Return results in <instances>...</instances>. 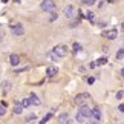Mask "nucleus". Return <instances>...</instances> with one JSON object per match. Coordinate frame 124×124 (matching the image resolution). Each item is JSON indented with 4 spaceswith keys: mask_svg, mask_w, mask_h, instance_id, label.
Returning <instances> with one entry per match:
<instances>
[{
    "mask_svg": "<svg viewBox=\"0 0 124 124\" xmlns=\"http://www.w3.org/2000/svg\"><path fill=\"white\" fill-rule=\"evenodd\" d=\"M89 116H90V109L86 106V104L80 106V110H78V113H77V121H78V123H84Z\"/></svg>",
    "mask_w": 124,
    "mask_h": 124,
    "instance_id": "1",
    "label": "nucleus"
},
{
    "mask_svg": "<svg viewBox=\"0 0 124 124\" xmlns=\"http://www.w3.org/2000/svg\"><path fill=\"white\" fill-rule=\"evenodd\" d=\"M40 8H41V11H45V12H54L55 8H57V5H55L54 0H43L41 5H40Z\"/></svg>",
    "mask_w": 124,
    "mask_h": 124,
    "instance_id": "2",
    "label": "nucleus"
},
{
    "mask_svg": "<svg viewBox=\"0 0 124 124\" xmlns=\"http://www.w3.org/2000/svg\"><path fill=\"white\" fill-rule=\"evenodd\" d=\"M89 118H92L93 120V124H100L101 123V110H100L98 107H93V109H90V116Z\"/></svg>",
    "mask_w": 124,
    "mask_h": 124,
    "instance_id": "3",
    "label": "nucleus"
},
{
    "mask_svg": "<svg viewBox=\"0 0 124 124\" xmlns=\"http://www.w3.org/2000/svg\"><path fill=\"white\" fill-rule=\"evenodd\" d=\"M52 51H54L58 57H66V55L69 54V47L66 46V45H57Z\"/></svg>",
    "mask_w": 124,
    "mask_h": 124,
    "instance_id": "4",
    "label": "nucleus"
},
{
    "mask_svg": "<svg viewBox=\"0 0 124 124\" xmlns=\"http://www.w3.org/2000/svg\"><path fill=\"white\" fill-rule=\"evenodd\" d=\"M9 29H11V32L14 35H23L25 34V29H23V26L20 23H14V25L9 26Z\"/></svg>",
    "mask_w": 124,
    "mask_h": 124,
    "instance_id": "5",
    "label": "nucleus"
},
{
    "mask_svg": "<svg viewBox=\"0 0 124 124\" xmlns=\"http://www.w3.org/2000/svg\"><path fill=\"white\" fill-rule=\"evenodd\" d=\"M87 98H89V93H80V95H77V97H75V103H77L78 106H83Z\"/></svg>",
    "mask_w": 124,
    "mask_h": 124,
    "instance_id": "6",
    "label": "nucleus"
},
{
    "mask_svg": "<svg viewBox=\"0 0 124 124\" xmlns=\"http://www.w3.org/2000/svg\"><path fill=\"white\" fill-rule=\"evenodd\" d=\"M103 37H106V39H109V40H115L118 37V31L116 29H109V31H106L103 34Z\"/></svg>",
    "mask_w": 124,
    "mask_h": 124,
    "instance_id": "7",
    "label": "nucleus"
},
{
    "mask_svg": "<svg viewBox=\"0 0 124 124\" xmlns=\"http://www.w3.org/2000/svg\"><path fill=\"white\" fill-rule=\"evenodd\" d=\"M64 16L68 17V18H72L74 17V14H75V8H74V5H68V6L64 8Z\"/></svg>",
    "mask_w": 124,
    "mask_h": 124,
    "instance_id": "8",
    "label": "nucleus"
},
{
    "mask_svg": "<svg viewBox=\"0 0 124 124\" xmlns=\"http://www.w3.org/2000/svg\"><path fill=\"white\" fill-rule=\"evenodd\" d=\"M57 74H58V68H57V66H49V68L46 69V77H49V78L55 77Z\"/></svg>",
    "mask_w": 124,
    "mask_h": 124,
    "instance_id": "9",
    "label": "nucleus"
},
{
    "mask_svg": "<svg viewBox=\"0 0 124 124\" xmlns=\"http://www.w3.org/2000/svg\"><path fill=\"white\" fill-rule=\"evenodd\" d=\"M18 63H20V57H18L17 54H11V55H9V64H11V66H17Z\"/></svg>",
    "mask_w": 124,
    "mask_h": 124,
    "instance_id": "10",
    "label": "nucleus"
},
{
    "mask_svg": "<svg viewBox=\"0 0 124 124\" xmlns=\"http://www.w3.org/2000/svg\"><path fill=\"white\" fill-rule=\"evenodd\" d=\"M29 101H31V104H35V106H40V104H41L40 98L37 97L35 93H31V95H29Z\"/></svg>",
    "mask_w": 124,
    "mask_h": 124,
    "instance_id": "11",
    "label": "nucleus"
},
{
    "mask_svg": "<svg viewBox=\"0 0 124 124\" xmlns=\"http://www.w3.org/2000/svg\"><path fill=\"white\" fill-rule=\"evenodd\" d=\"M23 110V107H22V104L20 101H16V104H14V113H17V115H20Z\"/></svg>",
    "mask_w": 124,
    "mask_h": 124,
    "instance_id": "12",
    "label": "nucleus"
},
{
    "mask_svg": "<svg viewBox=\"0 0 124 124\" xmlns=\"http://www.w3.org/2000/svg\"><path fill=\"white\" fill-rule=\"evenodd\" d=\"M68 118H69L68 113H60V115H58V123L60 124H64L66 121H68Z\"/></svg>",
    "mask_w": 124,
    "mask_h": 124,
    "instance_id": "13",
    "label": "nucleus"
},
{
    "mask_svg": "<svg viewBox=\"0 0 124 124\" xmlns=\"http://www.w3.org/2000/svg\"><path fill=\"white\" fill-rule=\"evenodd\" d=\"M20 104H22V107H23V109H26V107H29V106H31V101H29V98H23L22 101H20Z\"/></svg>",
    "mask_w": 124,
    "mask_h": 124,
    "instance_id": "14",
    "label": "nucleus"
},
{
    "mask_svg": "<svg viewBox=\"0 0 124 124\" xmlns=\"http://www.w3.org/2000/svg\"><path fill=\"white\" fill-rule=\"evenodd\" d=\"M106 63H107L106 57H101V58H98L97 61H95V64H97V66H103V64H106Z\"/></svg>",
    "mask_w": 124,
    "mask_h": 124,
    "instance_id": "15",
    "label": "nucleus"
},
{
    "mask_svg": "<svg viewBox=\"0 0 124 124\" xmlns=\"http://www.w3.org/2000/svg\"><path fill=\"white\" fill-rule=\"evenodd\" d=\"M52 115H54V112H49V113H47V115L45 116V118H43V120L40 121V124H46L47 121H49L51 120V118H52Z\"/></svg>",
    "mask_w": 124,
    "mask_h": 124,
    "instance_id": "16",
    "label": "nucleus"
},
{
    "mask_svg": "<svg viewBox=\"0 0 124 124\" xmlns=\"http://www.w3.org/2000/svg\"><path fill=\"white\" fill-rule=\"evenodd\" d=\"M47 57H49L52 61H58V55H57L54 51H52V52H47Z\"/></svg>",
    "mask_w": 124,
    "mask_h": 124,
    "instance_id": "17",
    "label": "nucleus"
},
{
    "mask_svg": "<svg viewBox=\"0 0 124 124\" xmlns=\"http://www.w3.org/2000/svg\"><path fill=\"white\" fill-rule=\"evenodd\" d=\"M3 90H5V92H8V90H11V87H12V84L11 83H9V81H3Z\"/></svg>",
    "mask_w": 124,
    "mask_h": 124,
    "instance_id": "18",
    "label": "nucleus"
},
{
    "mask_svg": "<svg viewBox=\"0 0 124 124\" xmlns=\"http://www.w3.org/2000/svg\"><path fill=\"white\" fill-rule=\"evenodd\" d=\"M90 20V23H95V14L92 12V11H87V16H86Z\"/></svg>",
    "mask_w": 124,
    "mask_h": 124,
    "instance_id": "19",
    "label": "nucleus"
},
{
    "mask_svg": "<svg viewBox=\"0 0 124 124\" xmlns=\"http://www.w3.org/2000/svg\"><path fill=\"white\" fill-rule=\"evenodd\" d=\"M123 57H124V49H123V47H120V51H118L116 52V60H123Z\"/></svg>",
    "mask_w": 124,
    "mask_h": 124,
    "instance_id": "20",
    "label": "nucleus"
},
{
    "mask_svg": "<svg viewBox=\"0 0 124 124\" xmlns=\"http://www.w3.org/2000/svg\"><path fill=\"white\" fill-rule=\"evenodd\" d=\"M74 52H80L81 51V45H80V43H74Z\"/></svg>",
    "mask_w": 124,
    "mask_h": 124,
    "instance_id": "21",
    "label": "nucleus"
},
{
    "mask_svg": "<svg viewBox=\"0 0 124 124\" xmlns=\"http://www.w3.org/2000/svg\"><path fill=\"white\" fill-rule=\"evenodd\" d=\"M78 23H80V20H70L69 28H77V26H78Z\"/></svg>",
    "mask_w": 124,
    "mask_h": 124,
    "instance_id": "22",
    "label": "nucleus"
},
{
    "mask_svg": "<svg viewBox=\"0 0 124 124\" xmlns=\"http://www.w3.org/2000/svg\"><path fill=\"white\" fill-rule=\"evenodd\" d=\"M5 113H6V109H5L3 104H0V116H3Z\"/></svg>",
    "mask_w": 124,
    "mask_h": 124,
    "instance_id": "23",
    "label": "nucleus"
},
{
    "mask_svg": "<svg viewBox=\"0 0 124 124\" xmlns=\"http://www.w3.org/2000/svg\"><path fill=\"white\" fill-rule=\"evenodd\" d=\"M81 2H83L84 5H89V6H90V5H93V3H95V0H81Z\"/></svg>",
    "mask_w": 124,
    "mask_h": 124,
    "instance_id": "24",
    "label": "nucleus"
},
{
    "mask_svg": "<svg viewBox=\"0 0 124 124\" xmlns=\"http://www.w3.org/2000/svg\"><path fill=\"white\" fill-rule=\"evenodd\" d=\"M28 69H29L28 66H26V68H22V69H17V70H16V74H22V72H25V70H28Z\"/></svg>",
    "mask_w": 124,
    "mask_h": 124,
    "instance_id": "25",
    "label": "nucleus"
},
{
    "mask_svg": "<svg viewBox=\"0 0 124 124\" xmlns=\"http://www.w3.org/2000/svg\"><path fill=\"white\" fill-rule=\"evenodd\" d=\"M123 97H124V92H123V90H120V92L116 93V98H118V100H121Z\"/></svg>",
    "mask_w": 124,
    "mask_h": 124,
    "instance_id": "26",
    "label": "nucleus"
},
{
    "mask_svg": "<svg viewBox=\"0 0 124 124\" xmlns=\"http://www.w3.org/2000/svg\"><path fill=\"white\" fill-rule=\"evenodd\" d=\"M35 118H37L35 115H29V116L26 118V121H32V120H35Z\"/></svg>",
    "mask_w": 124,
    "mask_h": 124,
    "instance_id": "27",
    "label": "nucleus"
},
{
    "mask_svg": "<svg viewBox=\"0 0 124 124\" xmlns=\"http://www.w3.org/2000/svg\"><path fill=\"white\" fill-rule=\"evenodd\" d=\"M87 83H89V84H93V83H95V78H93V77L87 78Z\"/></svg>",
    "mask_w": 124,
    "mask_h": 124,
    "instance_id": "28",
    "label": "nucleus"
},
{
    "mask_svg": "<svg viewBox=\"0 0 124 124\" xmlns=\"http://www.w3.org/2000/svg\"><path fill=\"white\" fill-rule=\"evenodd\" d=\"M118 110H120V112H121V113H123V112H124V104H123V103H121V104H120V107H118Z\"/></svg>",
    "mask_w": 124,
    "mask_h": 124,
    "instance_id": "29",
    "label": "nucleus"
},
{
    "mask_svg": "<svg viewBox=\"0 0 124 124\" xmlns=\"http://www.w3.org/2000/svg\"><path fill=\"white\" fill-rule=\"evenodd\" d=\"M55 18H57V14H52V17H51V22H54Z\"/></svg>",
    "mask_w": 124,
    "mask_h": 124,
    "instance_id": "30",
    "label": "nucleus"
},
{
    "mask_svg": "<svg viewBox=\"0 0 124 124\" xmlns=\"http://www.w3.org/2000/svg\"><path fill=\"white\" fill-rule=\"evenodd\" d=\"M64 124H74V123H72V121H66Z\"/></svg>",
    "mask_w": 124,
    "mask_h": 124,
    "instance_id": "31",
    "label": "nucleus"
},
{
    "mask_svg": "<svg viewBox=\"0 0 124 124\" xmlns=\"http://www.w3.org/2000/svg\"><path fill=\"white\" fill-rule=\"evenodd\" d=\"M2 2H3V3H8V0H2Z\"/></svg>",
    "mask_w": 124,
    "mask_h": 124,
    "instance_id": "32",
    "label": "nucleus"
},
{
    "mask_svg": "<svg viewBox=\"0 0 124 124\" xmlns=\"http://www.w3.org/2000/svg\"><path fill=\"white\" fill-rule=\"evenodd\" d=\"M0 41H2V35H0Z\"/></svg>",
    "mask_w": 124,
    "mask_h": 124,
    "instance_id": "33",
    "label": "nucleus"
},
{
    "mask_svg": "<svg viewBox=\"0 0 124 124\" xmlns=\"http://www.w3.org/2000/svg\"><path fill=\"white\" fill-rule=\"evenodd\" d=\"M86 124H92V123H86Z\"/></svg>",
    "mask_w": 124,
    "mask_h": 124,
    "instance_id": "34",
    "label": "nucleus"
},
{
    "mask_svg": "<svg viewBox=\"0 0 124 124\" xmlns=\"http://www.w3.org/2000/svg\"><path fill=\"white\" fill-rule=\"evenodd\" d=\"M113 2H115V0H113Z\"/></svg>",
    "mask_w": 124,
    "mask_h": 124,
    "instance_id": "35",
    "label": "nucleus"
}]
</instances>
